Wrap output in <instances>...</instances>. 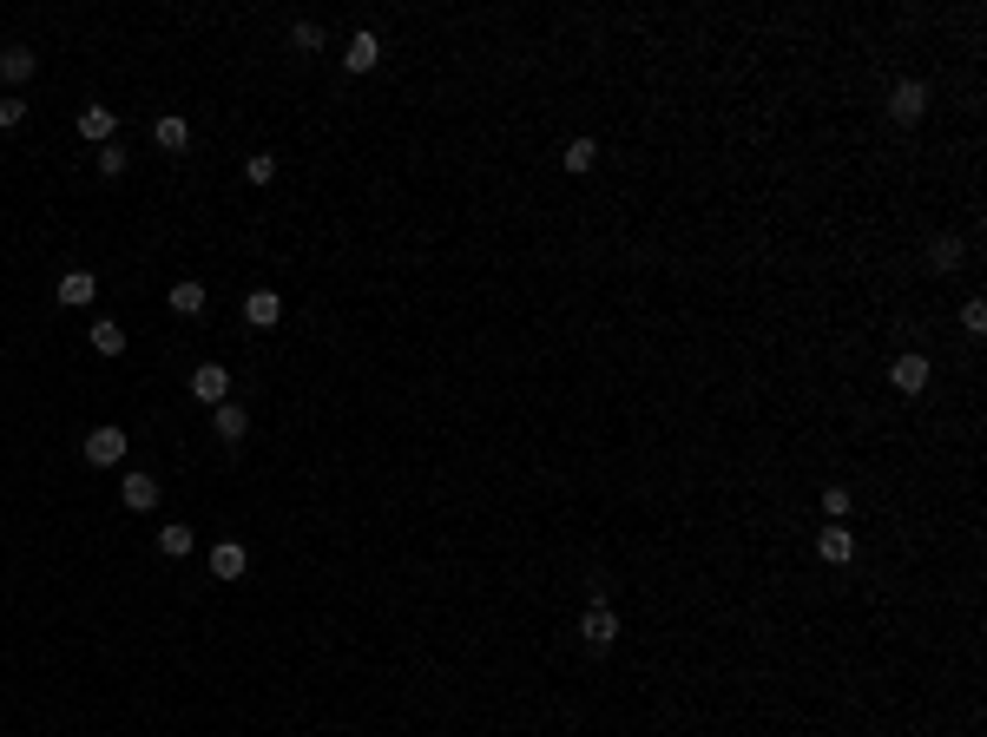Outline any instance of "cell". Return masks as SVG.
<instances>
[{
  "mask_svg": "<svg viewBox=\"0 0 987 737\" xmlns=\"http://www.w3.org/2000/svg\"><path fill=\"white\" fill-rule=\"evenodd\" d=\"M580 639H586V645H593V652H606V645H612V639H619V612H612V606H606V599H593V606H586V612H580Z\"/></svg>",
  "mask_w": 987,
  "mask_h": 737,
  "instance_id": "obj_1",
  "label": "cell"
},
{
  "mask_svg": "<svg viewBox=\"0 0 987 737\" xmlns=\"http://www.w3.org/2000/svg\"><path fill=\"white\" fill-rule=\"evenodd\" d=\"M922 112H928V86H922V79H895V93H889V119H895V126H915Z\"/></svg>",
  "mask_w": 987,
  "mask_h": 737,
  "instance_id": "obj_2",
  "label": "cell"
},
{
  "mask_svg": "<svg viewBox=\"0 0 987 737\" xmlns=\"http://www.w3.org/2000/svg\"><path fill=\"white\" fill-rule=\"evenodd\" d=\"M86 461H93V468H119V461H126V428H93V435H86Z\"/></svg>",
  "mask_w": 987,
  "mask_h": 737,
  "instance_id": "obj_3",
  "label": "cell"
},
{
  "mask_svg": "<svg viewBox=\"0 0 987 737\" xmlns=\"http://www.w3.org/2000/svg\"><path fill=\"white\" fill-rule=\"evenodd\" d=\"M928 369H935L928 356H915V349H902V356L889 362V382H895L902 395H922V389H928Z\"/></svg>",
  "mask_w": 987,
  "mask_h": 737,
  "instance_id": "obj_4",
  "label": "cell"
},
{
  "mask_svg": "<svg viewBox=\"0 0 987 737\" xmlns=\"http://www.w3.org/2000/svg\"><path fill=\"white\" fill-rule=\"evenodd\" d=\"M191 395L198 402H231V369H218V362H204V369H191Z\"/></svg>",
  "mask_w": 987,
  "mask_h": 737,
  "instance_id": "obj_5",
  "label": "cell"
},
{
  "mask_svg": "<svg viewBox=\"0 0 987 737\" xmlns=\"http://www.w3.org/2000/svg\"><path fill=\"white\" fill-rule=\"evenodd\" d=\"M244 323H251V330H277L283 323V297L277 290H251V297H244Z\"/></svg>",
  "mask_w": 987,
  "mask_h": 737,
  "instance_id": "obj_6",
  "label": "cell"
},
{
  "mask_svg": "<svg viewBox=\"0 0 987 737\" xmlns=\"http://www.w3.org/2000/svg\"><path fill=\"white\" fill-rule=\"evenodd\" d=\"M112 132H119V112H112V106H79V139L112 145Z\"/></svg>",
  "mask_w": 987,
  "mask_h": 737,
  "instance_id": "obj_7",
  "label": "cell"
},
{
  "mask_svg": "<svg viewBox=\"0 0 987 737\" xmlns=\"http://www.w3.org/2000/svg\"><path fill=\"white\" fill-rule=\"evenodd\" d=\"M376 60H382V40H376V33H369V27L349 33V53H343L349 73H376Z\"/></svg>",
  "mask_w": 987,
  "mask_h": 737,
  "instance_id": "obj_8",
  "label": "cell"
},
{
  "mask_svg": "<svg viewBox=\"0 0 987 737\" xmlns=\"http://www.w3.org/2000/svg\"><path fill=\"white\" fill-rule=\"evenodd\" d=\"M211 428H218V441H244V435H251V408L218 402V408H211Z\"/></svg>",
  "mask_w": 987,
  "mask_h": 737,
  "instance_id": "obj_9",
  "label": "cell"
},
{
  "mask_svg": "<svg viewBox=\"0 0 987 737\" xmlns=\"http://www.w3.org/2000/svg\"><path fill=\"white\" fill-rule=\"evenodd\" d=\"M816 553L830 566H849L856 560V534H849V527H823V534H816Z\"/></svg>",
  "mask_w": 987,
  "mask_h": 737,
  "instance_id": "obj_10",
  "label": "cell"
},
{
  "mask_svg": "<svg viewBox=\"0 0 987 737\" xmlns=\"http://www.w3.org/2000/svg\"><path fill=\"white\" fill-rule=\"evenodd\" d=\"M93 297H99L93 270H66V277H60V303H66V310H86Z\"/></svg>",
  "mask_w": 987,
  "mask_h": 737,
  "instance_id": "obj_11",
  "label": "cell"
},
{
  "mask_svg": "<svg viewBox=\"0 0 987 737\" xmlns=\"http://www.w3.org/2000/svg\"><path fill=\"white\" fill-rule=\"evenodd\" d=\"M86 343H93L99 356H126V330H119L112 316H93V323H86Z\"/></svg>",
  "mask_w": 987,
  "mask_h": 737,
  "instance_id": "obj_12",
  "label": "cell"
},
{
  "mask_svg": "<svg viewBox=\"0 0 987 737\" xmlns=\"http://www.w3.org/2000/svg\"><path fill=\"white\" fill-rule=\"evenodd\" d=\"M244 566H251V553L237 547V540H218V547H211V573H218V580H244Z\"/></svg>",
  "mask_w": 987,
  "mask_h": 737,
  "instance_id": "obj_13",
  "label": "cell"
},
{
  "mask_svg": "<svg viewBox=\"0 0 987 737\" xmlns=\"http://www.w3.org/2000/svg\"><path fill=\"white\" fill-rule=\"evenodd\" d=\"M33 66H40V60H33V47H0V79H7V86H27Z\"/></svg>",
  "mask_w": 987,
  "mask_h": 737,
  "instance_id": "obj_14",
  "label": "cell"
},
{
  "mask_svg": "<svg viewBox=\"0 0 987 737\" xmlns=\"http://www.w3.org/2000/svg\"><path fill=\"white\" fill-rule=\"evenodd\" d=\"M126 507L132 514H152L158 507V474H126Z\"/></svg>",
  "mask_w": 987,
  "mask_h": 737,
  "instance_id": "obj_15",
  "label": "cell"
},
{
  "mask_svg": "<svg viewBox=\"0 0 987 737\" xmlns=\"http://www.w3.org/2000/svg\"><path fill=\"white\" fill-rule=\"evenodd\" d=\"M152 139L165 145V152H185V145H191V126L178 119V112H165V119H152Z\"/></svg>",
  "mask_w": 987,
  "mask_h": 737,
  "instance_id": "obj_16",
  "label": "cell"
},
{
  "mask_svg": "<svg viewBox=\"0 0 987 737\" xmlns=\"http://www.w3.org/2000/svg\"><path fill=\"white\" fill-rule=\"evenodd\" d=\"M165 303H172V316H198L204 310V283H172V297H165Z\"/></svg>",
  "mask_w": 987,
  "mask_h": 737,
  "instance_id": "obj_17",
  "label": "cell"
},
{
  "mask_svg": "<svg viewBox=\"0 0 987 737\" xmlns=\"http://www.w3.org/2000/svg\"><path fill=\"white\" fill-rule=\"evenodd\" d=\"M560 165H566L573 178H580V172H593V165H599V145H593V139H573V145L560 152Z\"/></svg>",
  "mask_w": 987,
  "mask_h": 737,
  "instance_id": "obj_18",
  "label": "cell"
},
{
  "mask_svg": "<svg viewBox=\"0 0 987 737\" xmlns=\"http://www.w3.org/2000/svg\"><path fill=\"white\" fill-rule=\"evenodd\" d=\"M191 547H198V534H191V527H158V553H165V560H185Z\"/></svg>",
  "mask_w": 987,
  "mask_h": 737,
  "instance_id": "obj_19",
  "label": "cell"
},
{
  "mask_svg": "<svg viewBox=\"0 0 987 737\" xmlns=\"http://www.w3.org/2000/svg\"><path fill=\"white\" fill-rule=\"evenodd\" d=\"M928 264H935V270H955L961 264V237H935V244H928Z\"/></svg>",
  "mask_w": 987,
  "mask_h": 737,
  "instance_id": "obj_20",
  "label": "cell"
},
{
  "mask_svg": "<svg viewBox=\"0 0 987 737\" xmlns=\"http://www.w3.org/2000/svg\"><path fill=\"white\" fill-rule=\"evenodd\" d=\"M961 330H968V336H987V303H981V297L961 303Z\"/></svg>",
  "mask_w": 987,
  "mask_h": 737,
  "instance_id": "obj_21",
  "label": "cell"
},
{
  "mask_svg": "<svg viewBox=\"0 0 987 737\" xmlns=\"http://www.w3.org/2000/svg\"><path fill=\"white\" fill-rule=\"evenodd\" d=\"M244 178H251V185H270V178H277V158H270V152L244 158Z\"/></svg>",
  "mask_w": 987,
  "mask_h": 737,
  "instance_id": "obj_22",
  "label": "cell"
},
{
  "mask_svg": "<svg viewBox=\"0 0 987 737\" xmlns=\"http://www.w3.org/2000/svg\"><path fill=\"white\" fill-rule=\"evenodd\" d=\"M93 165H99V178H119V172H126V152H119V145H99Z\"/></svg>",
  "mask_w": 987,
  "mask_h": 737,
  "instance_id": "obj_23",
  "label": "cell"
},
{
  "mask_svg": "<svg viewBox=\"0 0 987 737\" xmlns=\"http://www.w3.org/2000/svg\"><path fill=\"white\" fill-rule=\"evenodd\" d=\"M290 40H297L303 53H316V47H323V27H316V20H297V27H290Z\"/></svg>",
  "mask_w": 987,
  "mask_h": 737,
  "instance_id": "obj_24",
  "label": "cell"
},
{
  "mask_svg": "<svg viewBox=\"0 0 987 737\" xmlns=\"http://www.w3.org/2000/svg\"><path fill=\"white\" fill-rule=\"evenodd\" d=\"M823 514H830V520H849V487H823Z\"/></svg>",
  "mask_w": 987,
  "mask_h": 737,
  "instance_id": "obj_25",
  "label": "cell"
},
{
  "mask_svg": "<svg viewBox=\"0 0 987 737\" xmlns=\"http://www.w3.org/2000/svg\"><path fill=\"white\" fill-rule=\"evenodd\" d=\"M20 119H27V106H20V99H0V126H20Z\"/></svg>",
  "mask_w": 987,
  "mask_h": 737,
  "instance_id": "obj_26",
  "label": "cell"
}]
</instances>
